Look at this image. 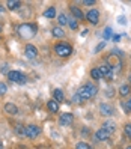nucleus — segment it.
Listing matches in <instances>:
<instances>
[{"instance_id":"nucleus-1","label":"nucleus","mask_w":131,"mask_h":149,"mask_svg":"<svg viewBox=\"0 0 131 149\" xmlns=\"http://www.w3.org/2000/svg\"><path fill=\"white\" fill-rule=\"evenodd\" d=\"M38 32V26L33 23H24L21 26H18V35L23 39H32Z\"/></svg>"},{"instance_id":"nucleus-2","label":"nucleus","mask_w":131,"mask_h":149,"mask_svg":"<svg viewBox=\"0 0 131 149\" xmlns=\"http://www.w3.org/2000/svg\"><path fill=\"white\" fill-rule=\"evenodd\" d=\"M77 95L82 98V101L84 102L86 100H91L97 95V87H95L92 83H86L84 86H82L80 89L77 91Z\"/></svg>"},{"instance_id":"nucleus-3","label":"nucleus","mask_w":131,"mask_h":149,"mask_svg":"<svg viewBox=\"0 0 131 149\" xmlns=\"http://www.w3.org/2000/svg\"><path fill=\"white\" fill-rule=\"evenodd\" d=\"M54 51H56V54L59 57H68L69 54L72 53V47L69 45V44H66V42H60V44H57V45L54 47Z\"/></svg>"},{"instance_id":"nucleus-4","label":"nucleus","mask_w":131,"mask_h":149,"mask_svg":"<svg viewBox=\"0 0 131 149\" xmlns=\"http://www.w3.org/2000/svg\"><path fill=\"white\" fill-rule=\"evenodd\" d=\"M8 78L14 83H18V84H24L26 83V75L20 71H9L8 72Z\"/></svg>"},{"instance_id":"nucleus-5","label":"nucleus","mask_w":131,"mask_h":149,"mask_svg":"<svg viewBox=\"0 0 131 149\" xmlns=\"http://www.w3.org/2000/svg\"><path fill=\"white\" fill-rule=\"evenodd\" d=\"M41 134V128L38 125H27L26 127V136L27 139H36Z\"/></svg>"},{"instance_id":"nucleus-6","label":"nucleus","mask_w":131,"mask_h":149,"mask_svg":"<svg viewBox=\"0 0 131 149\" xmlns=\"http://www.w3.org/2000/svg\"><path fill=\"white\" fill-rule=\"evenodd\" d=\"M72 122H74V116L71 115V113H62L60 118H59L60 127H69V125H72Z\"/></svg>"},{"instance_id":"nucleus-7","label":"nucleus","mask_w":131,"mask_h":149,"mask_svg":"<svg viewBox=\"0 0 131 149\" xmlns=\"http://www.w3.org/2000/svg\"><path fill=\"white\" fill-rule=\"evenodd\" d=\"M86 20L89 21L91 24H98L100 23V12L97 9H91L89 12L86 14Z\"/></svg>"},{"instance_id":"nucleus-8","label":"nucleus","mask_w":131,"mask_h":149,"mask_svg":"<svg viewBox=\"0 0 131 149\" xmlns=\"http://www.w3.org/2000/svg\"><path fill=\"white\" fill-rule=\"evenodd\" d=\"M100 113L102 116H113L115 115V109H113L109 102H102L100 106Z\"/></svg>"},{"instance_id":"nucleus-9","label":"nucleus","mask_w":131,"mask_h":149,"mask_svg":"<svg viewBox=\"0 0 131 149\" xmlns=\"http://www.w3.org/2000/svg\"><path fill=\"white\" fill-rule=\"evenodd\" d=\"M98 69H100L101 75H102V77H106L109 81L113 80V71H111V66H109V65H101Z\"/></svg>"},{"instance_id":"nucleus-10","label":"nucleus","mask_w":131,"mask_h":149,"mask_svg":"<svg viewBox=\"0 0 131 149\" xmlns=\"http://www.w3.org/2000/svg\"><path fill=\"white\" fill-rule=\"evenodd\" d=\"M38 56V50L35 45H32V44H27L26 45V57L27 59H35Z\"/></svg>"},{"instance_id":"nucleus-11","label":"nucleus","mask_w":131,"mask_h":149,"mask_svg":"<svg viewBox=\"0 0 131 149\" xmlns=\"http://www.w3.org/2000/svg\"><path fill=\"white\" fill-rule=\"evenodd\" d=\"M109 133L106 130H102V128H100L97 133H95V142H104V140H107L109 139Z\"/></svg>"},{"instance_id":"nucleus-12","label":"nucleus","mask_w":131,"mask_h":149,"mask_svg":"<svg viewBox=\"0 0 131 149\" xmlns=\"http://www.w3.org/2000/svg\"><path fill=\"white\" fill-rule=\"evenodd\" d=\"M69 9H71L72 18H75V20H84V14L82 12V9L78 6H71Z\"/></svg>"},{"instance_id":"nucleus-13","label":"nucleus","mask_w":131,"mask_h":149,"mask_svg":"<svg viewBox=\"0 0 131 149\" xmlns=\"http://www.w3.org/2000/svg\"><path fill=\"white\" fill-rule=\"evenodd\" d=\"M5 111L8 113V115H17V113H18V107L15 106L14 102H6L5 104Z\"/></svg>"},{"instance_id":"nucleus-14","label":"nucleus","mask_w":131,"mask_h":149,"mask_svg":"<svg viewBox=\"0 0 131 149\" xmlns=\"http://www.w3.org/2000/svg\"><path fill=\"white\" fill-rule=\"evenodd\" d=\"M47 109H48L51 113H57V111H59V102L54 101V100H48V102H47Z\"/></svg>"},{"instance_id":"nucleus-15","label":"nucleus","mask_w":131,"mask_h":149,"mask_svg":"<svg viewBox=\"0 0 131 149\" xmlns=\"http://www.w3.org/2000/svg\"><path fill=\"white\" fill-rule=\"evenodd\" d=\"M102 130H106L109 134H113V133H115V130H116L115 122H104V124H102Z\"/></svg>"},{"instance_id":"nucleus-16","label":"nucleus","mask_w":131,"mask_h":149,"mask_svg":"<svg viewBox=\"0 0 131 149\" xmlns=\"http://www.w3.org/2000/svg\"><path fill=\"white\" fill-rule=\"evenodd\" d=\"M53 96H54V101H57V102H62L63 101V98H65V96H63V91L62 89H54L53 91Z\"/></svg>"},{"instance_id":"nucleus-17","label":"nucleus","mask_w":131,"mask_h":149,"mask_svg":"<svg viewBox=\"0 0 131 149\" xmlns=\"http://www.w3.org/2000/svg\"><path fill=\"white\" fill-rule=\"evenodd\" d=\"M6 6H8L9 11H15V9H18V8L21 6V2H18V0H9V2L6 3Z\"/></svg>"},{"instance_id":"nucleus-18","label":"nucleus","mask_w":131,"mask_h":149,"mask_svg":"<svg viewBox=\"0 0 131 149\" xmlns=\"http://www.w3.org/2000/svg\"><path fill=\"white\" fill-rule=\"evenodd\" d=\"M51 33H53V36H54V38H63V36H65V32L62 30V27H60V26L54 27L53 30H51Z\"/></svg>"},{"instance_id":"nucleus-19","label":"nucleus","mask_w":131,"mask_h":149,"mask_svg":"<svg viewBox=\"0 0 131 149\" xmlns=\"http://www.w3.org/2000/svg\"><path fill=\"white\" fill-rule=\"evenodd\" d=\"M44 17H45V18H54V17H56V9L53 6L48 8V9L44 12Z\"/></svg>"},{"instance_id":"nucleus-20","label":"nucleus","mask_w":131,"mask_h":149,"mask_svg":"<svg viewBox=\"0 0 131 149\" xmlns=\"http://www.w3.org/2000/svg\"><path fill=\"white\" fill-rule=\"evenodd\" d=\"M130 91H131V87H130L128 84H122V86L119 87V93H121V96H127V95L130 93Z\"/></svg>"},{"instance_id":"nucleus-21","label":"nucleus","mask_w":131,"mask_h":149,"mask_svg":"<svg viewBox=\"0 0 131 149\" xmlns=\"http://www.w3.org/2000/svg\"><path fill=\"white\" fill-rule=\"evenodd\" d=\"M91 77L93 78V80H100V78H102V75H101V72H100V69H98V68L91 69Z\"/></svg>"},{"instance_id":"nucleus-22","label":"nucleus","mask_w":131,"mask_h":149,"mask_svg":"<svg viewBox=\"0 0 131 149\" xmlns=\"http://www.w3.org/2000/svg\"><path fill=\"white\" fill-rule=\"evenodd\" d=\"M111 35H113V29L111 27H106V29H104V33H102L104 39H110Z\"/></svg>"},{"instance_id":"nucleus-23","label":"nucleus","mask_w":131,"mask_h":149,"mask_svg":"<svg viewBox=\"0 0 131 149\" xmlns=\"http://www.w3.org/2000/svg\"><path fill=\"white\" fill-rule=\"evenodd\" d=\"M57 21H59V24H60V27H62V26H65V24H68V18H66V15L60 14V15L57 17Z\"/></svg>"},{"instance_id":"nucleus-24","label":"nucleus","mask_w":131,"mask_h":149,"mask_svg":"<svg viewBox=\"0 0 131 149\" xmlns=\"http://www.w3.org/2000/svg\"><path fill=\"white\" fill-rule=\"evenodd\" d=\"M75 149H92V146L86 142H80V143L75 145Z\"/></svg>"},{"instance_id":"nucleus-25","label":"nucleus","mask_w":131,"mask_h":149,"mask_svg":"<svg viewBox=\"0 0 131 149\" xmlns=\"http://www.w3.org/2000/svg\"><path fill=\"white\" fill-rule=\"evenodd\" d=\"M68 26H69V27H71L72 30H75V29L78 27V23H77L75 18H69V20H68Z\"/></svg>"},{"instance_id":"nucleus-26","label":"nucleus","mask_w":131,"mask_h":149,"mask_svg":"<svg viewBox=\"0 0 131 149\" xmlns=\"http://www.w3.org/2000/svg\"><path fill=\"white\" fill-rule=\"evenodd\" d=\"M15 131H17V134H18V136H26V128L23 127V125H17L15 127Z\"/></svg>"},{"instance_id":"nucleus-27","label":"nucleus","mask_w":131,"mask_h":149,"mask_svg":"<svg viewBox=\"0 0 131 149\" xmlns=\"http://www.w3.org/2000/svg\"><path fill=\"white\" fill-rule=\"evenodd\" d=\"M6 91H8V87H6V84H5L3 81H0V96H3V95L6 93Z\"/></svg>"},{"instance_id":"nucleus-28","label":"nucleus","mask_w":131,"mask_h":149,"mask_svg":"<svg viewBox=\"0 0 131 149\" xmlns=\"http://www.w3.org/2000/svg\"><path fill=\"white\" fill-rule=\"evenodd\" d=\"M124 130H125L127 137H128V139H131V124H127V125L124 127Z\"/></svg>"},{"instance_id":"nucleus-29","label":"nucleus","mask_w":131,"mask_h":149,"mask_svg":"<svg viewBox=\"0 0 131 149\" xmlns=\"http://www.w3.org/2000/svg\"><path fill=\"white\" fill-rule=\"evenodd\" d=\"M72 102H75V104H82L83 101H82V98H80V96H78V95L75 93V95L72 96Z\"/></svg>"},{"instance_id":"nucleus-30","label":"nucleus","mask_w":131,"mask_h":149,"mask_svg":"<svg viewBox=\"0 0 131 149\" xmlns=\"http://www.w3.org/2000/svg\"><path fill=\"white\" fill-rule=\"evenodd\" d=\"M104 47H106V42H100L98 45H97V48H95V51H97V53H100V51H101Z\"/></svg>"},{"instance_id":"nucleus-31","label":"nucleus","mask_w":131,"mask_h":149,"mask_svg":"<svg viewBox=\"0 0 131 149\" xmlns=\"http://www.w3.org/2000/svg\"><path fill=\"white\" fill-rule=\"evenodd\" d=\"M95 3H97L95 0H84V2H83V5H86V6H93Z\"/></svg>"},{"instance_id":"nucleus-32","label":"nucleus","mask_w":131,"mask_h":149,"mask_svg":"<svg viewBox=\"0 0 131 149\" xmlns=\"http://www.w3.org/2000/svg\"><path fill=\"white\" fill-rule=\"evenodd\" d=\"M118 23H119V24H127V20H125V17H124V15H122V17H119Z\"/></svg>"},{"instance_id":"nucleus-33","label":"nucleus","mask_w":131,"mask_h":149,"mask_svg":"<svg viewBox=\"0 0 131 149\" xmlns=\"http://www.w3.org/2000/svg\"><path fill=\"white\" fill-rule=\"evenodd\" d=\"M121 104H122V107L125 109V111H127V113H130V109H128V106H127V102H121Z\"/></svg>"},{"instance_id":"nucleus-34","label":"nucleus","mask_w":131,"mask_h":149,"mask_svg":"<svg viewBox=\"0 0 131 149\" xmlns=\"http://www.w3.org/2000/svg\"><path fill=\"white\" fill-rule=\"evenodd\" d=\"M121 39V35H115V36H113V41H115V42H118Z\"/></svg>"},{"instance_id":"nucleus-35","label":"nucleus","mask_w":131,"mask_h":149,"mask_svg":"<svg viewBox=\"0 0 131 149\" xmlns=\"http://www.w3.org/2000/svg\"><path fill=\"white\" fill-rule=\"evenodd\" d=\"M127 106H128V109H130V111H131V98L128 100V102H127Z\"/></svg>"},{"instance_id":"nucleus-36","label":"nucleus","mask_w":131,"mask_h":149,"mask_svg":"<svg viewBox=\"0 0 131 149\" xmlns=\"http://www.w3.org/2000/svg\"><path fill=\"white\" fill-rule=\"evenodd\" d=\"M8 71V66L6 65H3V68H2V72H6Z\"/></svg>"},{"instance_id":"nucleus-37","label":"nucleus","mask_w":131,"mask_h":149,"mask_svg":"<svg viewBox=\"0 0 131 149\" xmlns=\"http://www.w3.org/2000/svg\"><path fill=\"white\" fill-rule=\"evenodd\" d=\"M86 35H87V29H84V30L82 32V36H86Z\"/></svg>"},{"instance_id":"nucleus-38","label":"nucleus","mask_w":131,"mask_h":149,"mask_svg":"<svg viewBox=\"0 0 131 149\" xmlns=\"http://www.w3.org/2000/svg\"><path fill=\"white\" fill-rule=\"evenodd\" d=\"M2 12H3V8H2V6H0V14H2Z\"/></svg>"},{"instance_id":"nucleus-39","label":"nucleus","mask_w":131,"mask_h":149,"mask_svg":"<svg viewBox=\"0 0 131 149\" xmlns=\"http://www.w3.org/2000/svg\"><path fill=\"white\" fill-rule=\"evenodd\" d=\"M0 149H3V145H2V142H0Z\"/></svg>"},{"instance_id":"nucleus-40","label":"nucleus","mask_w":131,"mask_h":149,"mask_svg":"<svg viewBox=\"0 0 131 149\" xmlns=\"http://www.w3.org/2000/svg\"><path fill=\"white\" fill-rule=\"evenodd\" d=\"M128 78H130V83H131V74H130V75H128Z\"/></svg>"},{"instance_id":"nucleus-41","label":"nucleus","mask_w":131,"mask_h":149,"mask_svg":"<svg viewBox=\"0 0 131 149\" xmlns=\"http://www.w3.org/2000/svg\"><path fill=\"white\" fill-rule=\"evenodd\" d=\"M0 32H2V24H0Z\"/></svg>"},{"instance_id":"nucleus-42","label":"nucleus","mask_w":131,"mask_h":149,"mask_svg":"<svg viewBox=\"0 0 131 149\" xmlns=\"http://www.w3.org/2000/svg\"><path fill=\"white\" fill-rule=\"evenodd\" d=\"M127 149H131V146H127Z\"/></svg>"}]
</instances>
